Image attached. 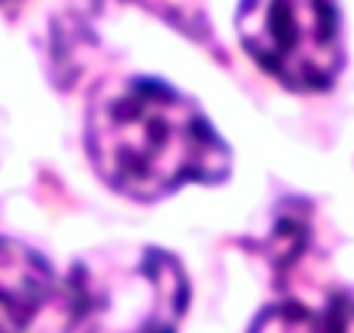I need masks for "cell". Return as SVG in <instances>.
<instances>
[{
	"mask_svg": "<svg viewBox=\"0 0 354 333\" xmlns=\"http://www.w3.org/2000/svg\"><path fill=\"white\" fill-rule=\"evenodd\" d=\"M0 4H11V0H0Z\"/></svg>",
	"mask_w": 354,
	"mask_h": 333,
	"instance_id": "8992f818",
	"label": "cell"
},
{
	"mask_svg": "<svg viewBox=\"0 0 354 333\" xmlns=\"http://www.w3.org/2000/svg\"><path fill=\"white\" fill-rule=\"evenodd\" d=\"M84 333H177L188 281L156 247H118L73 267Z\"/></svg>",
	"mask_w": 354,
	"mask_h": 333,
	"instance_id": "7a4b0ae2",
	"label": "cell"
},
{
	"mask_svg": "<svg viewBox=\"0 0 354 333\" xmlns=\"http://www.w3.org/2000/svg\"><path fill=\"white\" fill-rule=\"evenodd\" d=\"M240 46L292 91H323L340 70V21L333 0H243Z\"/></svg>",
	"mask_w": 354,
	"mask_h": 333,
	"instance_id": "3957f363",
	"label": "cell"
},
{
	"mask_svg": "<svg viewBox=\"0 0 354 333\" xmlns=\"http://www.w3.org/2000/svg\"><path fill=\"white\" fill-rule=\"evenodd\" d=\"M250 333H354V295H340L319 312L299 302L271 305L254 319Z\"/></svg>",
	"mask_w": 354,
	"mask_h": 333,
	"instance_id": "5b68a950",
	"label": "cell"
},
{
	"mask_svg": "<svg viewBox=\"0 0 354 333\" xmlns=\"http://www.w3.org/2000/svg\"><path fill=\"white\" fill-rule=\"evenodd\" d=\"M80 295L70 278L32 247L0 236V333H73Z\"/></svg>",
	"mask_w": 354,
	"mask_h": 333,
	"instance_id": "277c9868",
	"label": "cell"
},
{
	"mask_svg": "<svg viewBox=\"0 0 354 333\" xmlns=\"http://www.w3.org/2000/svg\"><path fill=\"white\" fill-rule=\"evenodd\" d=\"M87 153L104 184L136 202L212 184L230 171V149L209 118L160 80L104 87L87 115Z\"/></svg>",
	"mask_w": 354,
	"mask_h": 333,
	"instance_id": "6da1fadb",
	"label": "cell"
}]
</instances>
